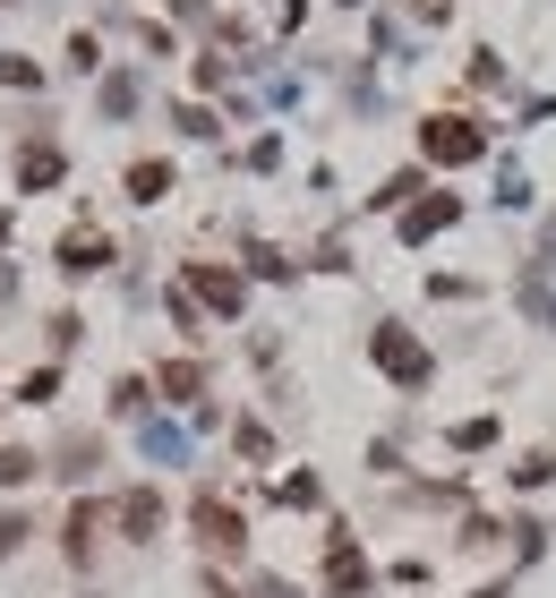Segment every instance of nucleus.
Returning a JSON list of instances; mask_svg holds the SVG:
<instances>
[{"mask_svg": "<svg viewBox=\"0 0 556 598\" xmlns=\"http://www.w3.org/2000/svg\"><path fill=\"white\" fill-rule=\"evenodd\" d=\"M189 522H197V547H206V556H240V547H249V522H240V504H223V496H197Z\"/></svg>", "mask_w": 556, "mask_h": 598, "instance_id": "nucleus-1", "label": "nucleus"}, {"mask_svg": "<svg viewBox=\"0 0 556 598\" xmlns=\"http://www.w3.org/2000/svg\"><path fill=\"white\" fill-rule=\"evenodd\" d=\"M368 359H377L394 385H428V350L411 343L402 325H377V334H368Z\"/></svg>", "mask_w": 556, "mask_h": 598, "instance_id": "nucleus-2", "label": "nucleus"}, {"mask_svg": "<svg viewBox=\"0 0 556 598\" xmlns=\"http://www.w3.org/2000/svg\"><path fill=\"white\" fill-rule=\"evenodd\" d=\"M420 146H428V162H480V146H489V137H480V120H454V112H437Z\"/></svg>", "mask_w": 556, "mask_h": 598, "instance_id": "nucleus-3", "label": "nucleus"}, {"mask_svg": "<svg viewBox=\"0 0 556 598\" xmlns=\"http://www.w3.org/2000/svg\"><path fill=\"white\" fill-rule=\"evenodd\" d=\"M112 522H120V538H155L164 531V487H129L112 504Z\"/></svg>", "mask_w": 556, "mask_h": 598, "instance_id": "nucleus-4", "label": "nucleus"}, {"mask_svg": "<svg viewBox=\"0 0 556 598\" xmlns=\"http://www.w3.org/2000/svg\"><path fill=\"white\" fill-rule=\"evenodd\" d=\"M189 291L214 316H240V274H223V265H189Z\"/></svg>", "mask_w": 556, "mask_h": 598, "instance_id": "nucleus-5", "label": "nucleus"}, {"mask_svg": "<svg viewBox=\"0 0 556 598\" xmlns=\"http://www.w3.org/2000/svg\"><path fill=\"white\" fill-rule=\"evenodd\" d=\"M112 265V240L103 231H69L61 240V274H103Z\"/></svg>", "mask_w": 556, "mask_h": 598, "instance_id": "nucleus-6", "label": "nucleus"}, {"mask_svg": "<svg viewBox=\"0 0 556 598\" xmlns=\"http://www.w3.org/2000/svg\"><path fill=\"white\" fill-rule=\"evenodd\" d=\"M326 590H334V598H360V590H368V565H360V547H352V538H334V556H326Z\"/></svg>", "mask_w": 556, "mask_h": 598, "instance_id": "nucleus-7", "label": "nucleus"}, {"mask_svg": "<svg viewBox=\"0 0 556 598\" xmlns=\"http://www.w3.org/2000/svg\"><path fill=\"white\" fill-rule=\"evenodd\" d=\"M95 531H103V504H77V513H69V538H61L69 565H95Z\"/></svg>", "mask_w": 556, "mask_h": 598, "instance_id": "nucleus-8", "label": "nucleus"}, {"mask_svg": "<svg viewBox=\"0 0 556 598\" xmlns=\"http://www.w3.org/2000/svg\"><path fill=\"white\" fill-rule=\"evenodd\" d=\"M61 171H69L61 146H27V155H18V189H52Z\"/></svg>", "mask_w": 556, "mask_h": 598, "instance_id": "nucleus-9", "label": "nucleus"}, {"mask_svg": "<svg viewBox=\"0 0 556 598\" xmlns=\"http://www.w3.org/2000/svg\"><path fill=\"white\" fill-rule=\"evenodd\" d=\"M52 462H61V479H95V471H103V444H95V437H61V453H52Z\"/></svg>", "mask_w": 556, "mask_h": 598, "instance_id": "nucleus-10", "label": "nucleus"}, {"mask_svg": "<svg viewBox=\"0 0 556 598\" xmlns=\"http://www.w3.org/2000/svg\"><path fill=\"white\" fill-rule=\"evenodd\" d=\"M454 214H462L454 197H428V206H411V214H402V240H428V231H445Z\"/></svg>", "mask_w": 556, "mask_h": 598, "instance_id": "nucleus-11", "label": "nucleus"}, {"mask_svg": "<svg viewBox=\"0 0 556 598\" xmlns=\"http://www.w3.org/2000/svg\"><path fill=\"white\" fill-rule=\"evenodd\" d=\"M129 197L137 206H164L171 197V162H129Z\"/></svg>", "mask_w": 556, "mask_h": 598, "instance_id": "nucleus-12", "label": "nucleus"}, {"mask_svg": "<svg viewBox=\"0 0 556 598\" xmlns=\"http://www.w3.org/2000/svg\"><path fill=\"white\" fill-rule=\"evenodd\" d=\"M155 385H164L171 402H197V394H206V368H197V359H171V368H164Z\"/></svg>", "mask_w": 556, "mask_h": 598, "instance_id": "nucleus-13", "label": "nucleus"}, {"mask_svg": "<svg viewBox=\"0 0 556 598\" xmlns=\"http://www.w3.org/2000/svg\"><path fill=\"white\" fill-rule=\"evenodd\" d=\"M34 471H43V462H34L27 444H0V487H27Z\"/></svg>", "mask_w": 556, "mask_h": 598, "instance_id": "nucleus-14", "label": "nucleus"}, {"mask_svg": "<svg viewBox=\"0 0 556 598\" xmlns=\"http://www.w3.org/2000/svg\"><path fill=\"white\" fill-rule=\"evenodd\" d=\"M103 112H112V120L137 112V77H103Z\"/></svg>", "mask_w": 556, "mask_h": 598, "instance_id": "nucleus-15", "label": "nucleus"}, {"mask_svg": "<svg viewBox=\"0 0 556 598\" xmlns=\"http://www.w3.org/2000/svg\"><path fill=\"white\" fill-rule=\"evenodd\" d=\"M27 538H34V522H27V513H0V556H18Z\"/></svg>", "mask_w": 556, "mask_h": 598, "instance_id": "nucleus-16", "label": "nucleus"}, {"mask_svg": "<svg viewBox=\"0 0 556 598\" xmlns=\"http://www.w3.org/2000/svg\"><path fill=\"white\" fill-rule=\"evenodd\" d=\"M146 453H155V462H180V428H164V419H155V428H146Z\"/></svg>", "mask_w": 556, "mask_h": 598, "instance_id": "nucleus-17", "label": "nucleus"}, {"mask_svg": "<svg viewBox=\"0 0 556 598\" xmlns=\"http://www.w3.org/2000/svg\"><path fill=\"white\" fill-rule=\"evenodd\" d=\"M0 86H34V61H27V52H0Z\"/></svg>", "mask_w": 556, "mask_h": 598, "instance_id": "nucleus-18", "label": "nucleus"}, {"mask_svg": "<svg viewBox=\"0 0 556 598\" xmlns=\"http://www.w3.org/2000/svg\"><path fill=\"white\" fill-rule=\"evenodd\" d=\"M240 453H249V462H265V453H274V437H265L258 419H240Z\"/></svg>", "mask_w": 556, "mask_h": 598, "instance_id": "nucleus-19", "label": "nucleus"}, {"mask_svg": "<svg viewBox=\"0 0 556 598\" xmlns=\"http://www.w3.org/2000/svg\"><path fill=\"white\" fill-rule=\"evenodd\" d=\"M548 479H556V462H548V453H531L523 471H514V487H548Z\"/></svg>", "mask_w": 556, "mask_h": 598, "instance_id": "nucleus-20", "label": "nucleus"}, {"mask_svg": "<svg viewBox=\"0 0 556 598\" xmlns=\"http://www.w3.org/2000/svg\"><path fill=\"white\" fill-rule=\"evenodd\" d=\"M258 598H300V590H292V581H258Z\"/></svg>", "mask_w": 556, "mask_h": 598, "instance_id": "nucleus-21", "label": "nucleus"}, {"mask_svg": "<svg viewBox=\"0 0 556 598\" xmlns=\"http://www.w3.org/2000/svg\"><path fill=\"white\" fill-rule=\"evenodd\" d=\"M539 265H556V222H548V240H539Z\"/></svg>", "mask_w": 556, "mask_h": 598, "instance_id": "nucleus-22", "label": "nucleus"}, {"mask_svg": "<svg viewBox=\"0 0 556 598\" xmlns=\"http://www.w3.org/2000/svg\"><path fill=\"white\" fill-rule=\"evenodd\" d=\"M86 598H95V590H86Z\"/></svg>", "mask_w": 556, "mask_h": 598, "instance_id": "nucleus-23", "label": "nucleus"}]
</instances>
